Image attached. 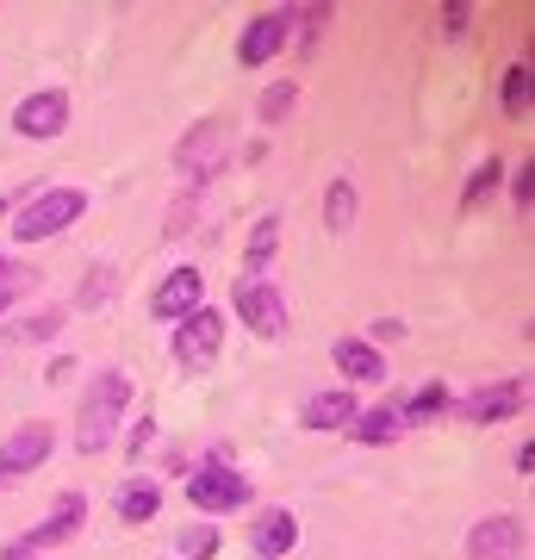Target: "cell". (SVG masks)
Listing matches in <instances>:
<instances>
[{"label":"cell","mask_w":535,"mask_h":560,"mask_svg":"<svg viewBox=\"0 0 535 560\" xmlns=\"http://www.w3.org/2000/svg\"><path fill=\"white\" fill-rule=\"evenodd\" d=\"M131 405H138V386H131L125 368L94 374L88 393H81V405H75V455H106V448L119 442L125 411H131Z\"/></svg>","instance_id":"obj_1"},{"label":"cell","mask_w":535,"mask_h":560,"mask_svg":"<svg viewBox=\"0 0 535 560\" xmlns=\"http://www.w3.org/2000/svg\"><path fill=\"white\" fill-rule=\"evenodd\" d=\"M81 212H88V194H81V187H38V194L20 200V212H13L7 231L20 243H50V237H62Z\"/></svg>","instance_id":"obj_2"},{"label":"cell","mask_w":535,"mask_h":560,"mask_svg":"<svg viewBox=\"0 0 535 560\" xmlns=\"http://www.w3.org/2000/svg\"><path fill=\"white\" fill-rule=\"evenodd\" d=\"M168 355H175L181 374H206V368L224 355V312H212V305L187 312V318L168 330Z\"/></svg>","instance_id":"obj_3"},{"label":"cell","mask_w":535,"mask_h":560,"mask_svg":"<svg viewBox=\"0 0 535 560\" xmlns=\"http://www.w3.org/2000/svg\"><path fill=\"white\" fill-rule=\"evenodd\" d=\"M224 162H231V125L224 119H199L175 138V168L194 180V187H206L212 175H224Z\"/></svg>","instance_id":"obj_4"},{"label":"cell","mask_w":535,"mask_h":560,"mask_svg":"<svg viewBox=\"0 0 535 560\" xmlns=\"http://www.w3.org/2000/svg\"><path fill=\"white\" fill-rule=\"evenodd\" d=\"M187 504H194L199 517H231L249 504V480H243L237 467H224V460H206L187 474Z\"/></svg>","instance_id":"obj_5"},{"label":"cell","mask_w":535,"mask_h":560,"mask_svg":"<svg viewBox=\"0 0 535 560\" xmlns=\"http://www.w3.org/2000/svg\"><path fill=\"white\" fill-rule=\"evenodd\" d=\"M81 523H88V499H81V492H62V499L50 504V517L32 523L25 536L7 541V548H0V560H32V555H44V548H57V541L81 536Z\"/></svg>","instance_id":"obj_6"},{"label":"cell","mask_w":535,"mask_h":560,"mask_svg":"<svg viewBox=\"0 0 535 560\" xmlns=\"http://www.w3.org/2000/svg\"><path fill=\"white\" fill-rule=\"evenodd\" d=\"M50 448H57V430L50 423H20L13 436L0 442V492H13V486L25 480V474H38L44 460H50Z\"/></svg>","instance_id":"obj_7"},{"label":"cell","mask_w":535,"mask_h":560,"mask_svg":"<svg viewBox=\"0 0 535 560\" xmlns=\"http://www.w3.org/2000/svg\"><path fill=\"white\" fill-rule=\"evenodd\" d=\"M231 312H237V324H249L256 337H280V330H287V300L275 293V280L243 275L237 287H231Z\"/></svg>","instance_id":"obj_8"},{"label":"cell","mask_w":535,"mask_h":560,"mask_svg":"<svg viewBox=\"0 0 535 560\" xmlns=\"http://www.w3.org/2000/svg\"><path fill=\"white\" fill-rule=\"evenodd\" d=\"M287 38H293V7L256 13V20L243 25V38H237V62H243V69H268V62L287 50Z\"/></svg>","instance_id":"obj_9"},{"label":"cell","mask_w":535,"mask_h":560,"mask_svg":"<svg viewBox=\"0 0 535 560\" xmlns=\"http://www.w3.org/2000/svg\"><path fill=\"white\" fill-rule=\"evenodd\" d=\"M13 131L32 143H50L69 131V94L62 88H38V94H25L20 106H13Z\"/></svg>","instance_id":"obj_10"},{"label":"cell","mask_w":535,"mask_h":560,"mask_svg":"<svg viewBox=\"0 0 535 560\" xmlns=\"http://www.w3.org/2000/svg\"><path fill=\"white\" fill-rule=\"evenodd\" d=\"M199 305H206V275H199V268H175V275L150 293V318L175 330V324L187 318V312H199Z\"/></svg>","instance_id":"obj_11"},{"label":"cell","mask_w":535,"mask_h":560,"mask_svg":"<svg viewBox=\"0 0 535 560\" xmlns=\"http://www.w3.org/2000/svg\"><path fill=\"white\" fill-rule=\"evenodd\" d=\"M523 555V517L511 511H492L467 529V560H516Z\"/></svg>","instance_id":"obj_12"},{"label":"cell","mask_w":535,"mask_h":560,"mask_svg":"<svg viewBox=\"0 0 535 560\" xmlns=\"http://www.w3.org/2000/svg\"><path fill=\"white\" fill-rule=\"evenodd\" d=\"M523 405H530V381H498V386H474L455 411H461V423H504Z\"/></svg>","instance_id":"obj_13"},{"label":"cell","mask_w":535,"mask_h":560,"mask_svg":"<svg viewBox=\"0 0 535 560\" xmlns=\"http://www.w3.org/2000/svg\"><path fill=\"white\" fill-rule=\"evenodd\" d=\"M330 361H337V374L349 386H380L386 381V355H380L368 337H342L337 349H330Z\"/></svg>","instance_id":"obj_14"},{"label":"cell","mask_w":535,"mask_h":560,"mask_svg":"<svg viewBox=\"0 0 535 560\" xmlns=\"http://www.w3.org/2000/svg\"><path fill=\"white\" fill-rule=\"evenodd\" d=\"M249 541H256V555L261 560H280V555H293V541H299V517L293 511H261L256 529H249Z\"/></svg>","instance_id":"obj_15"},{"label":"cell","mask_w":535,"mask_h":560,"mask_svg":"<svg viewBox=\"0 0 535 560\" xmlns=\"http://www.w3.org/2000/svg\"><path fill=\"white\" fill-rule=\"evenodd\" d=\"M356 411H361V405L349 399L342 386H330V393H312V399H305L299 423H305V430H349V423H356Z\"/></svg>","instance_id":"obj_16"},{"label":"cell","mask_w":535,"mask_h":560,"mask_svg":"<svg viewBox=\"0 0 535 560\" xmlns=\"http://www.w3.org/2000/svg\"><path fill=\"white\" fill-rule=\"evenodd\" d=\"M113 511H119V523H150L162 511V486L156 480H125Z\"/></svg>","instance_id":"obj_17"},{"label":"cell","mask_w":535,"mask_h":560,"mask_svg":"<svg viewBox=\"0 0 535 560\" xmlns=\"http://www.w3.org/2000/svg\"><path fill=\"white\" fill-rule=\"evenodd\" d=\"M50 337H62V305H44V312H32V318H20V324L0 330V342H13V349H25V342H50Z\"/></svg>","instance_id":"obj_18"},{"label":"cell","mask_w":535,"mask_h":560,"mask_svg":"<svg viewBox=\"0 0 535 560\" xmlns=\"http://www.w3.org/2000/svg\"><path fill=\"white\" fill-rule=\"evenodd\" d=\"M398 411H386V405H374V411H356V423H349V436L368 442V448H386V442H398Z\"/></svg>","instance_id":"obj_19"},{"label":"cell","mask_w":535,"mask_h":560,"mask_svg":"<svg viewBox=\"0 0 535 560\" xmlns=\"http://www.w3.org/2000/svg\"><path fill=\"white\" fill-rule=\"evenodd\" d=\"M275 249H280V219H256L249 224V243H243V275L261 280V268H268Z\"/></svg>","instance_id":"obj_20"},{"label":"cell","mask_w":535,"mask_h":560,"mask_svg":"<svg viewBox=\"0 0 535 560\" xmlns=\"http://www.w3.org/2000/svg\"><path fill=\"white\" fill-rule=\"evenodd\" d=\"M356 206H361V194H356V180L349 175H337L330 180V194H324V224H330V231H349V224H356Z\"/></svg>","instance_id":"obj_21"},{"label":"cell","mask_w":535,"mask_h":560,"mask_svg":"<svg viewBox=\"0 0 535 560\" xmlns=\"http://www.w3.org/2000/svg\"><path fill=\"white\" fill-rule=\"evenodd\" d=\"M113 287H119V268L113 261H94L88 280H81V293H75V312H100V305L113 300Z\"/></svg>","instance_id":"obj_22"},{"label":"cell","mask_w":535,"mask_h":560,"mask_svg":"<svg viewBox=\"0 0 535 560\" xmlns=\"http://www.w3.org/2000/svg\"><path fill=\"white\" fill-rule=\"evenodd\" d=\"M437 411H449V386H442V381H423V386L411 393V399H405L398 423H430Z\"/></svg>","instance_id":"obj_23"},{"label":"cell","mask_w":535,"mask_h":560,"mask_svg":"<svg viewBox=\"0 0 535 560\" xmlns=\"http://www.w3.org/2000/svg\"><path fill=\"white\" fill-rule=\"evenodd\" d=\"M498 180H504V162L486 156V162L474 168V175H467V187H461V206H467V212H474V206H486V200H492V187H498Z\"/></svg>","instance_id":"obj_24"},{"label":"cell","mask_w":535,"mask_h":560,"mask_svg":"<svg viewBox=\"0 0 535 560\" xmlns=\"http://www.w3.org/2000/svg\"><path fill=\"white\" fill-rule=\"evenodd\" d=\"M299 101V88L293 81H275V88H261V101H256V119L261 125H287V113H293Z\"/></svg>","instance_id":"obj_25"},{"label":"cell","mask_w":535,"mask_h":560,"mask_svg":"<svg viewBox=\"0 0 535 560\" xmlns=\"http://www.w3.org/2000/svg\"><path fill=\"white\" fill-rule=\"evenodd\" d=\"M535 101V81H530V62H516V69H504V113L511 119H523Z\"/></svg>","instance_id":"obj_26"},{"label":"cell","mask_w":535,"mask_h":560,"mask_svg":"<svg viewBox=\"0 0 535 560\" xmlns=\"http://www.w3.org/2000/svg\"><path fill=\"white\" fill-rule=\"evenodd\" d=\"M175 555L181 560H206V555H219V523H194L187 536L175 541Z\"/></svg>","instance_id":"obj_27"},{"label":"cell","mask_w":535,"mask_h":560,"mask_svg":"<svg viewBox=\"0 0 535 560\" xmlns=\"http://www.w3.org/2000/svg\"><path fill=\"white\" fill-rule=\"evenodd\" d=\"M511 200L523 206V212H530V200H535V162H523V168L511 175Z\"/></svg>","instance_id":"obj_28"},{"label":"cell","mask_w":535,"mask_h":560,"mask_svg":"<svg viewBox=\"0 0 535 560\" xmlns=\"http://www.w3.org/2000/svg\"><path fill=\"white\" fill-rule=\"evenodd\" d=\"M442 32H467V7H461V0L442 7Z\"/></svg>","instance_id":"obj_29"},{"label":"cell","mask_w":535,"mask_h":560,"mask_svg":"<svg viewBox=\"0 0 535 560\" xmlns=\"http://www.w3.org/2000/svg\"><path fill=\"white\" fill-rule=\"evenodd\" d=\"M20 275H32V268H20L13 256H0V293H7V287H20Z\"/></svg>","instance_id":"obj_30"},{"label":"cell","mask_w":535,"mask_h":560,"mask_svg":"<svg viewBox=\"0 0 535 560\" xmlns=\"http://www.w3.org/2000/svg\"><path fill=\"white\" fill-rule=\"evenodd\" d=\"M69 374H75V361H69V355H57V361H50V368H44V381H50V386H62V381H69Z\"/></svg>","instance_id":"obj_31"},{"label":"cell","mask_w":535,"mask_h":560,"mask_svg":"<svg viewBox=\"0 0 535 560\" xmlns=\"http://www.w3.org/2000/svg\"><path fill=\"white\" fill-rule=\"evenodd\" d=\"M374 337H380V342H398V337H405V324H398V318H380ZM374 337H368V342H374Z\"/></svg>","instance_id":"obj_32"},{"label":"cell","mask_w":535,"mask_h":560,"mask_svg":"<svg viewBox=\"0 0 535 560\" xmlns=\"http://www.w3.org/2000/svg\"><path fill=\"white\" fill-rule=\"evenodd\" d=\"M20 200H25V194H0V219H7V212H20Z\"/></svg>","instance_id":"obj_33"},{"label":"cell","mask_w":535,"mask_h":560,"mask_svg":"<svg viewBox=\"0 0 535 560\" xmlns=\"http://www.w3.org/2000/svg\"><path fill=\"white\" fill-rule=\"evenodd\" d=\"M13 300H20V287H7V293H0V318H7V312H13Z\"/></svg>","instance_id":"obj_34"}]
</instances>
